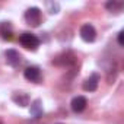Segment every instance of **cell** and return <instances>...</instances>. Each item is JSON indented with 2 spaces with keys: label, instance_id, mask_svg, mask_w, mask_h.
<instances>
[{
  "label": "cell",
  "instance_id": "6da1fadb",
  "mask_svg": "<svg viewBox=\"0 0 124 124\" xmlns=\"http://www.w3.org/2000/svg\"><path fill=\"white\" fill-rule=\"evenodd\" d=\"M19 42L22 47H25L26 50H32L35 51L38 47H39V38L31 32H23L22 35H19Z\"/></svg>",
  "mask_w": 124,
  "mask_h": 124
},
{
  "label": "cell",
  "instance_id": "7a4b0ae2",
  "mask_svg": "<svg viewBox=\"0 0 124 124\" xmlns=\"http://www.w3.org/2000/svg\"><path fill=\"white\" fill-rule=\"evenodd\" d=\"M25 21L31 26H38L41 22V10L38 8H29L25 12Z\"/></svg>",
  "mask_w": 124,
  "mask_h": 124
},
{
  "label": "cell",
  "instance_id": "3957f363",
  "mask_svg": "<svg viewBox=\"0 0 124 124\" xmlns=\"http://www.w3.org/2000/svg\"><path fill=\"white\" fill-rule=\"evenodd\" d=\"M80 38L85 41V42H93L96 39V31L95 28L91 25V23H85L80 26Z\"/></svg>",
  "mask_w": 124,
  "mask_h": 124
},
{
  "label": "cell",
  "instance_id": "277c9868",
  "mask_svg": "<svg viewBox=\"0 0 124 124\" xmlns=\"http://www.w3.org/2000/svg\"><path fill=\"white\" fill-rule=\"evenodd\" d=\"M23 76H25L26 80L37 83V82L41 80V70H39L37 66H29V67H26V69L23 70Z\"/></svg>",
  "mask_w": 124,
  "mask_h": 124
},
{
  "label": "cell",
  "instance_id": "5b68a950",
  "mask_svg": "<svg viewBox=\"0 0 124 124\" xmlns=\"http://www.w3.org/2000/svg\"><path fill=\"white\" fill-rule=\"evenodd\" d=\"M5 57H6V63L12 67H18L22 61V55L16 50H8L5 53Z\"/></svg>",
  "mask_w": 124,
  "mask_h": 124
},
{
  "label": "cell",
  "instance_id": "8992f818",
  "mask_svg": "<svg viewBox=\"0 0 124 124\" xmlns=\"http://www.w3.org/2000/svg\"><path fill=\"white\" fill-rule=\"evenodd\" d=\"M98 83H99V76H98L96 73H93V75H91V76L83 82L82 88H83V91H86V92H93V91H96Z\"/></svg>",
  "mask_w": 124,
  "mask_h": 124
},
{
  "label": "cell",
  "instance_id": "52a82bcc",
  "mask_svg": "<svg viewBox=\"0 0 124 124\" xmlns=\"http://www.w3.org/2000/svg\"><path fill=\"white\" fill-rule=\"evenodd\" d=\"M86 105H88V99H86L85 96H82V95L75 96V98L72 99V102H70V107H72V109H73L75 112H82V111H85Z\"/></svg>",
  "mask_w": 124,
  "mask_h": 124
},
{
  "label": "cell",
  "instance_id": "ba28073f",
  "mask_svg": "<svg viewBox=\"0 0 124 124\" xmlns=\"http://www.w3.org/2000/svg\"><path fill=\"white\" fill-rule=\"evenodd\" d=\"M0 37L6 41L13 39V31H12V25L9 22H0Z\"/></svg>",
  "mask_w": 124,
  "mask_h": 124
},
{
  "label": "cell",
  "instance_id": "9c48e42d",
  "mask_svg": "<svg viewBox=\"0 0 124 124\" xmlns=\"http://www.w3.org/2000/svg\"><path fill=\"white\" fill-rule=\"evenodd\" d=\"M12 101L19 107H26L29 105V95L25 92H15L12 95Z\"/></svg>",
  "mask_w": 124,
  "mask_h": 124
},
{
  "label": "cell",
  "instance_id": "30bf717a",
  "mask_svg": "<svg viewBox=\"0 0 124 124\" xmlns=\"http://www.w3.org/2000/svg\"><path fill=\"white\" fill-rule=\"evenodd\" d=\"M42 114H44L42 104H41L39 99H35V101L32 102V105H31V115H32L34 118H39V117H42Z\"/></svg>",
  "mask_w": 124,
  "mask_h": 124
},
{
  "label": "cell",
  "instance_id": "8fae6325",
  "mask_svg": "<svg viewBox=\"0 0 124 124\" xmlns=\"http://www.w3.org/2000/svg\"><path fill=\"white\" fill-rule=\"evenodd\" d=\"M105 8L109 10V12H114V13H120L124 8V3L123 2H118V0H109V2H107Z\"/></svg>",
  "mask_w": 124,
  "mask_h": 124
},
{
  "label": "cell",
  "instance_id": "7c38bea8",
  "mask_svg": "<svg viewBox=\"0 0 124 124\" xmlns=\"http://www.w3.org/2000/svg\"><path fill=\"white\" fill-rule=\"evenodd\" d=\"M47 8H50V13H58V3H53V2H47Z\"/></svg>",
  "mask_w": 124,
  "mask_h": 124
},
{
  "label": "cell",
  "instance_id": "4fadbf2b",
  "mask_svg": "<svg viewBox=\"0 0 124 124\" xmlns=\"http://www.w3.org/2000/svg\"><path fill=\"white\" fill-rule=\"evenodd\" d=\"M117 39H118V44L123 47V45H124V31H120V32H118V37H117Z\"/></svg>",
  "mask_w": 124,
  "mask_h": 124
},
{
  "label": "cell",
  "instance_id": "5bb4252c",
  "mask_svg": "<svg viewBox=\"0 0 124 124\" xmlns=\"http://www.w3.org/2000/svg\"><path fill=\"white\" fill-rule=\"evenodd\" d=\"M0 124H2V123H0Z\"/></svg>",
  "mask_w": 124,
  "mask_h": 124
}]
</instances>
